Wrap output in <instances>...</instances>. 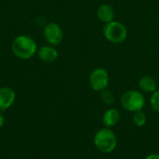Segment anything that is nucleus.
<instances>
[{
	"instance_id": "obj_1",
	"label": "nucleus",
	"mask_w": 159,
	"mask_h": 159,
	"mask_svg": "<svg viewBox=\"0 0 159 159\" xmlns=\"http://www.w3.org/2000/svg\"><path fill=\"white\" fill-rule=\"evenodd\" d=\"M37 44L35 40L26 34H20L14 38L11 44L13 54L20 60H29L37 52Z\"/></svg>"
},
{
	"instance_id": "obj_2",
	"label": "nucleus",
	"mask_w": 159,
	"mask_h": 159,
	"mask_svg": "<svg viewBox=\"0 0 159 159\" xmlns=\"http://www.w3.org/2000/svg\"><path fill=\"white\" fill-rule=\"evenodd\" d=\"M93 143L101 153L111 154L116 148L117 138L112 129L104 127L97 130L93 138Z\"/></svg>"
},
{
	"instance_id": "obj_3",
	"label": "nucleus",
	"mask_w": 159,
	"mask_h": 159,
	"mask_svg": "<svg viewBox=\"0 0 159 159\" xmlns=\"http://www.w3.org/2000/svg\"><path fill=\"white\" fill-rule=\"evenodd\" d=\"M103 36L104 38L115 45L122 44L126 41L128 37L127 27L118 20H113L111 22L105 23L103 26Z\"/></svg>"
},
{
	"instance_id": "obj_4",
	"label": "nucleus",
	"mask_w": 159,
	"mask_h": 159,
	"mask_svg": "<svg viewBox=\"0 0 159 159\" xmlns=\"http://www.w3.org/2000/svg\"><path fill=\"white\" fill-rule=\"evenodd\" d=\"M146 103L144 95L138 90L130 89L123 93L120 98V104L122 108L128 112L135 113L142 111Z\"/></svg>"
},
{
	"instance_id": "obj_5",
	"label": "nucleus",
	"mask_w": 159,
	"mask_h": 159,
	"mask_svg": "<svg viewBox=\"0 0 159 159\" xmlns=\"http://www.w3.org/2000/svg\"><path fill=\"white\" fill-rule=\"evenodd\" d=\"M89 83L90 88L97 92H102L106 89L110 83V76L106 69L102 67H97L92 70L89 77Z\"/></svg>"
},
{
	"instance_id": "obj_6",
	"label": "nucleus",
	"mask_w": 159,
	"mask_h": 159,
	"mask_svg": "<svg viewBox=\"0 0 159 159\" xmlns=\"http://www.w3.org/2000/svg\"><path fill=\"white\" fill-rule=\"evenodd\" d=\"M44 37L48 45L58 46L63 39V32L61 27L54 21L48 22L44 27Z\"/></svg>"
},
{
	"instance_id": "obj_7",
	"label": "nucleus",
	"mask_w": 159,
	"mask_h": 159,
	"mask_svg": "<svg viewBox=\"0 0 159 159\" xmlns=\"http://www.w3.org/2000/svg\"><path fill=\"white\" fill-rule=\"evenodd\" d=\"M16 100L14 89L9 87L0 88V111H5L12 106Z\"/></svg>"
},
{
	"instance_id": "obj_8",
	"label": "nucleus",
	"mask_w": 159,
	"mask_h": 159,
	"mask_svg": "<svg viewBox=\"0 0 159 159\" xmlns=\"http://www.w3.org/2000/svg\"><path fill=\"white\" fill-rule=\"evenodd\" d=\"M36 54L41 61L47 62V63L54 62L59 57L58 50L55 48L54 46H51V45L42 46L41 48L37 49Z\"/></svg>"
},
{
	"instance_id": "obj_9",
	"label": "nucleus",
	"mask_w": 159,
	"mask_h": 159,
	"mask_svg": "<svg viewBox=\"0 0 159 159\" xmlns=\"http://www.w3.org/2000/svg\"><path fill=\"white\" fill-rule=\"evenodd\" d=\"M96 15H97L98 20L105 24V23H108V22L115 20L116 11H115V8L112 5L102 4L97 8Z\"/></svg>"
},
{
	"instance_id": "obj_10",
	"label": "nucleus",
	"mask_w": 159,
	"mask_h": 159,
	"mask_svg": "<svg viewBox=\"0 0 159 159\" xmlns=\"http://www.w3.org/2000/svg\"><path fill=\"white\" fill-rule=\"evenodd\" d=\"M121 119L120 112L114 107L108 108L102 115V124L105 128L112 129L116 127Z\"/></svg>"
},
{
	"instance_id": "obj_11",
	"label": "nucleus",
	"mask_w": 159,
	"mask_h": 159,
	"mask_svg": "<svg viewBox=\"0 0 159 159\" xmlns=\"http://www.w3.org/2000/svg\"><path fill=\"white\" fill-rule=\"evenodd\" d=\"M139 88L143 92L145 93H153L157 90V83L156 79L150 75H143L140 78L138 82Z\"/></svg>"
},
{
	"instance_id": "obj_12",
	"label": "nucleus",
	"mask_w": 159,
	"mask_h": 159,
	"mask_svg": "<svg viewBox=\"0 0 159 159\" xmlns=\"http://www.w3.org/2000/svg\"><path fill=\"white\" fill-rule=\"evenodd\" d=\"M132 121L134 123V125L138 128H142L143 126H145L146 122H147V116L145 115V113L142 110V111H138L133 113V116H132Z\"/></svg>"
},
{
	"instance_id": "obj_13",
	"label": "nucleus",
	"mask_w": 159,
	"mask_h": 159,
	"mask_svg": "<svg viewBox=\"0 0 159 159\" xmlns=\"http://www.w3.org/2000/svg\"><path fill=\"white\" fill-rule=\"evenodd\" d=\"M101 93V100L102 102L107 105V106H112L114 103H115V101H116V98H115V95L113 94V92L109 89H104L102 90Z\"/></svg>"
},
{
	"instance_id": "obj_14",
	"label": "nucleus",
	"mask_w": 159,
	"mask_h": 159,
	"mask_svg": "<svg viewBox=\"0 0 159 159\" xmlns=\"http://www.w3.org/2000/svg\"><path fill=\"white\" fill-rule=\"evenodd\" d=\"M149 103L152 110L157 114H159V90H156L151 94Z\"/></svg>"
},
{
	"instance_id": "obj_15",
	"label": "nucleus",
	"mask_w": 159,
	"mask_h": 159,
	"mask_svg": "<svg viewBox=\"0 0 159 159\" xmlns=\"http://www.w3.org/2000/svg\"><path fill=\"white\" fill-rule=\"evenodd\" d=\"M145 159H159V154L157 153H152L150 155H148Z\"/></svg>"
},
{
	"instance_id": "obj_16",
	"label": "nucleus",
	"mask_w": 159,
	"mask_h": 159,
	"mask_svg": "<svg viewBox=\"0 0 159 159\" xmlns=\"http://www.w3.org/2000/svg\"><path fill=\"white\" fill-rule=\"evenodd\" d=\"M4 123H5V117L2 114V111H0V129L4 126Z\"/></svg>"
}]
</instances>
